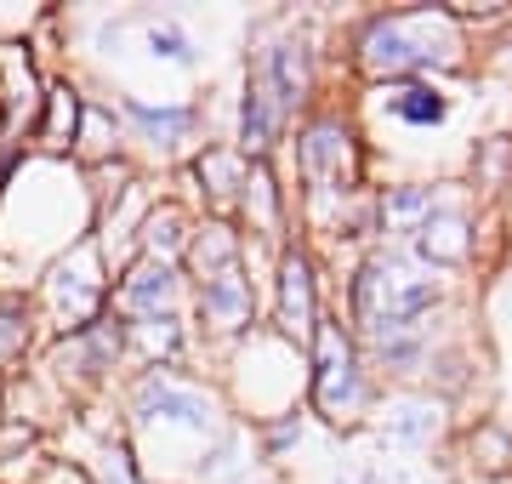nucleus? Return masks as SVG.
Instances as JSON below:
<instances>
[{
  "label": "nucleus",
  "instance_id": "nucleus-1",
  "mask_svg": "<svg viewBox=\"0 0 512 484\" xmlns=\"http://www.w3.org/2000/svg\"><path fill=\"white\" fill-rule=\"evenodd\" d=\"M439 280H433V268L410 251H376V257L359 268V280H353V319H359V331L382 348V342H399V336H416L421 319L433 314V302H439Z\"/></svg>",
  "mask_w": 512,
  "mask_h": 484
},
{
  "label": "nucleus",
  "instance_id": "nucleus-2",
  "mask_svg": "<svg viewBox=\"0 0 512 484\" xmlns=\"http://www.w3.org/2000/svg\"><path fill=\"white\" fill-rule=\"evenodd\" d=\"M359 69L376 80H416L421 69H444L461 57L450 12H376L353 40Z\"/></svg>",
  "mask_w": 512,
  "mask_h": 484
},
{
  "label": "nucleus",
  "instance_id": "nucleus-3",
  "mask_svg": "<svg viewBox=\"0 0 512 484\" xmlns=\"http://www.w3.org/2000/svg\"><path fill=\"white\" fill-rule=\"evenodd\" d=\"M109 285L114 280H109V262H103L97 234H80L69 251H57L46 262V274H40L29 302H35L40 325L52 336H74V331H86L92 319L109 314Z\"/></svg>",
  "mask_w": 512,
  "mask_h": 484
},
{
  "label": "nucleus",
  "instance_id": "nucleus-4",
  "mask_svg": "<svg viewBox=\"0 0 512 484\" xmlns=\"http://www.w3.org/2000/svg\"><path fill=\"white\" fill-rule=\"evenodd\" d=\"M126 416H131L126 439H137L143 428H171V433H188V439L217 445L222 433H228L217 393L205 388V382H194V376H183L177 365H143V371L131 376Z\"/></svg>",
  "mask_w": 512,
  "mask_h": 484
},
{
  "label": "nucleus",
  "instance_id": "nucleus-5",
  "mask_svg": "<svg viewBox=\"0 0 512 484\" xmlns=\"http://www.w3.org/2000/svg\"><path fill=\"white\" fill-rule=\"evenodd\" d=\"M296 171L308 183V205H342L348 194H359V143L336 114H313L296 131Z\"/></svg>",
  "mask_w": 512,
  "mask_h": 484
},
{
  "label": "nucleus",
  "instance_id": "nucleus-6",
  "mask_svg": "<svg viewBox=\"0 0 512 484\" xmlns=\"http://www.w3.org/2000/svg\"><path fill=\"white\" fill-rule=\"evenodd\" d=\"M308 399L319 416H330L336 428L353 422L359 410L370 405V382H365V365L353 354V336L342 325L319 319L313 331V376H308Z\"/></svg>",
  "mask_w": 512,
  "mask_h": 484
},
{
  "label": "nucleus",
  "instance_id": "nucleus-7",
  "mask_svg": "<svg viewBox=\"0 0 512 484\" xmlns=\"http://www.w3.org/2000/svg\"><path fill=\"white\" fill-rule=\"evenodd\" d=\"M114 114H120L126 143H137L154 160H183L200 143V126H205V114L194 103H148V97H131V92L114 97Z\"/></svg>",
  "mask_w": 512,
  "mask_h": 484
},
{
  "label": "nucleus",
  "instance_id": "nucleus-8",
  "mask_svg": "<svg viewBox=\"0 0 512 484\" xmlns=\"http://www.w3.org/2000/svg\"><path fill=\"white\" fill-rule=\"evenodd\" d=\"M120 354H126V331H120V319L103 314L92 319L86 331H74V336H52V365L57 376H69L74 388H97L103 376L120 365Z\"/></svg>",
  "mask_w": 512,
  "mask_h": 484
},
{
  "label": "nucleus",
  "instance_id": "nucleus-9",
  "mask_svg": "<svg viewBox=\"0 0 512 484\" xmlns=\"http://www.w3.org/2000/svg\"><path fill=\"white\" fill-rule=\"evenodd\" d=\"M319 274H313L308 251H285L274 274V325L285 342H313L319 331Z\"/></svg>",
  "mask_w": 512,
  "mask_h": 484
},
{
  "label": "nucleus",
  "instance_id": "nucleus-10",
  "mask_svg": "<svg viewBox=\"0 0 512 484\" xmlns=\"http://www.w3.org/2000/svg\"><path fill=\"white\" fill-rule=\"evenodd\" d=\"M194 319H200L211 336H245L251 331L256 325V291H251L245 262L194 285Z\"/></svg>",
  "mask_w": 512,
  "mask_h": 484
},
{
  "label": "nucleus",
  "instance_id": "nucleus-11",
  "mask_svg": "<svg viewBox=\"0 0 512 484\" xmlns=\"http://www.w3.org/2000/svg\"><path fill=\"white\" fill-rule=\"evenodd\" d=\"M251 80L268 92V103H274L279 120H291L313 92V52L302 46V40H274V46L251 63Z\"/></svg>",
  "mask_w": 512,
  "mask_h": 484
},
{
  "label": "nucleus",
  "instance_id": "nucleus-12",
  "mask_svg": "<svg viewBox=\"0 0 512 484\" xmlns=\"http://www.w3.org/2000/svg\"><path fill=\"white\" fill-rule=\"evenodd\" d=\"M80 103H86V92L74 86V80H46V92H40V114L35 126H29V143H35V154H52V160H63L74 143V126H80Z\"/></svg>",
  "mask_w": 512,
  "mask_h": 484
},
{
  "label": "nucleus",
  "instance_id": "nucleus-13",
  "mask_svg": "<svg viewBox=\"0 0 512 484\" xmlns=\"http://www.w3.org/2000/svg\"><path fill=\"white\" fill-rule=\"evenodd\" d=\"M188 234H194V217H188L177 200H148V211L137 217L131 228V251L148 262H177L183 268V251H188Z\"/></svg>",
  "mask_w": 512,
  "mask_h": 484
},
{
  "label": "nucleus",
  "instance_id": "nucleus-14",
  "mask_svg": "<svg viewBox=\"0 0 512 484\" xmlns=\"http://www.w3.org/2000/svg\"><path fill=\"white\" fill-rule=\"evenodd\" d=\"M126 143V131H120V114H114V97H86L80 103V126H74V143H69V160L80 171L92 166H109L114 154Z\"/></svg>",
  "mask_w": 512,
  "mask_h": 484
},
{
  "label": "nucleus",
  "instance_id": "nucleus-15",
  "mask_svg": "<svg viewBox=\"0 0 512 484\" xmlns=\"http://www.w3.org/2000/svg\"><path fill=\"white\" fill-rule=\"evenodd\" d=\"M239 262H245V234H239L228 217H205V223H194L188 251H183L188 280L200 285V280H211V274H222V268H239Z\"/></svg>",
  "mask_w": 512,
  "mask_h": 484
},
{
  "label": "nucleus",
  "instance_id": "nucleus-16",
  "mask_svg": "<svg viewBox=\"0 0 512 484\" xmlns=\"http://www.w3.org/2000/svg\"><path fill=\"white\" fill-rule=\"evenodd\" d=\"M279 126H285V120H279L274 114V103H268V92H262V86H256L251 75H245V92H239V131H234V154L239 160H268V154H274V143H279Z\"/></svg>",
  "mask_w": 512,
  "mask_h": 484
},
{
  "label": "nucleus",
  "instance_id": "nucleus-17",
  "mask_svg": "<svg viewBox=\"0 0 512 484\" xmlns=\"http://www.w3.org/2000/svg\"><path fill=\"white\" fill-rule=\"evenodd\" d=\"M40 336V314L29 291H12V285H0V376H18V365L29 359Z\"/></svg>",
  "mask_w": 512,
  "mask_h": 484
},
{
  "label": "nucleus",
  "instance_id": "nucleus-18",
  "mask_svg": "<svg viewBox=\"0 0 512 484\" xmlns=\"http://www.w3.org/2000/svg\"><path fill=\"white\" fill-rule=\"evenodd\" d=\"M245 171H251V160H239V154L222 149V143H205V149H194V160H188V177L200 183V200H205V205L239 200Z\"/></svg>",
  "mask_w": 512,
  "mask_h": 484
},
{
  "label": "nucleus",
  "instance_id": "nucleus-19",
  "mask_svg": "<svg viewBox=\"0 0 512 484\" xmlns=\"http://www.w3.org/2000/svg\"><path fill=\"white\" fill-rule=\"evenodd\" d=\"M382 103H387L393 120H404V126H416V131L444 126V120H450V97H444L433 80H387Z\"/></svg>",
  "mask_w": 512,
  "mask_h": 484
},
{
  "label": "nucleus",
  "instance_id": "nucleus-20",
  "mask_svg": "<svg viewBox=\"0 0 512 484\" xmlns=\"http://www.w3.org/2000/svg\"><path fill=\"white\" fill-rule=\"evenodd\" d=\"M137 29H143V46L154 63H177V69H200V46H194V35L183 29V18H171V12H143L137 18Z\"/></svg>",
  "mask_w": 512,
  "mask_h": 484
},
{
  "label": "nucleus",
  "instance_id": "nucleus-21",
  "mask_svg": "<svg viewBox=\"0 0 512 484\" xmlns=\"http://www.w3.org/2000/svg\"><path fill=\"white\" fill-rule=\"evenodd\" d=\"M86 484H154V479L143 473V462H137L131 439L120 433V439H109V445L92 456V467H86Z\"/></svg>",
  "mask_w": 512,
  "mask_h": 484
},
{
  "label": "nucleus",
  "instance_id": "nucleus-22",
  "mask_svg": "<svg viewBox=\"0 0 512 484\" xmlns=\"http://www.w3.org/2000/svg\"><path fill=\"white\" fill-rule=\"evenodd\" d=\"M239 211L251 217V228H279V188H274V171L268 160H256L239 183Z\"/></svg>",
  "mask_w": 512,
  "mask_h": 484
},
{
  "label": "nucleus",
  "instance_id": "nucleus-23",
  "mask_svg": "<svg viewBox=\"0 0 512 484\" xmlns=\"http://www.w3.org/2000/svg\"><path fill=\"white\" fill-rule=\"evenodd\" d=\"M35 445H40L35 422H23V416H0V467L18 462V456H29Z\"/></svg>",
  "mask_w": 512,
  "mask_h": 484
},
{
  "label": "nucleus",
  "instance_id": "nucleus-24",
  "mask_svg": "<svg viewBox=\"0 0 512 484\" xmlns=\"http://www.w3.org/2000/svg\"><path fill=\"white\" fill-rule=\"evenodd\" d=\"M296 439H302V416L291 410V416H279L274 428L262 433V450H268V456H279V450H291Z\"/></svg>",
  "mask_w": 512,
  "mask_h": 484
}]
</instances>
